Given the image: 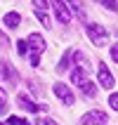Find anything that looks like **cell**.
Masks as SVG:
<instances>
[{
  "label": "cell",
  "mask_w": 118,
  "mask_h": 125,
  "mask_svg": "<svg viewBox=\"0 0 118 125\" xmlns=\"http://www.w3.org/2000/svg\"><path fill=\"white\" fill-rule=\"evenodd\" d=\"M35 17L40 19L43 26H50V17H47V12H45V10H35Z\"/></svg>",
  "instance_id": "12"
},
{
  "label": "cell",
  "mask_w": 118,
  "mask_h": 125,
  "mask_svg": "<svg viewBox=\"0 0 118 125\" xmlns=\"http://www.w3.org/2000/svg\"><path fill=\"white\" fill-rule=\"evenodd\" d=\"M95 2H102V0H95Z\"/></svg>",
  "instance_id": "24"
},
{
  "label": "cell",
  "mask_w": 118,
  "mask_h": 125,
  "mask_svg": "<svg viewBox=\"0 0 118 125\" xmlns=\"http://www.w3.org/2000/svg\"><path fill=\"white\" fill-rule=\"evenodd\" d=\"M7 109V94H5V90H0V113Z\"/></svg>",
  "instance_id": "16"
},
{
  "label": "cell",
  "mask_w": 118,
  "mask_h": 125,
  "mask_svg": "<svg viewBox=\"0 0 118 125\" xmlns=\"http://www.w3.org/2000/svg\"><path fill=\"white\" fill-rule=\"evenodd\" d=\"M109 106H111L113 111H118V92H116V94H111V97H109Z\"/></svg>",
  "instance_id": "17"
},
{
  "label": "cell",
  "mask_w": 118,
  "mask_h": 125,
  "mask_svg": "<svg viewBox=\"0 0 118 125\" xmlns=\"http://www.w3.org/2000/svg\"><path fill=\"white\" fill-rule=\"evenodd\" d=\"M87 35H90V40L95 42L97 47H102V45L109 42V33H106L104 26H99V24H87Z\"/></svg>",
  "instance_id": "1"
},
{
  "label": "cell",
  "mask_w": 118,
  "mask_h": 125,
  "mask_svg": "<svg viewBox=\"0 0 118 125\" xmlns=\"http://www.w3.org/2000/svg\"><path fill=\"white\" fill-rule=\"evenodd\" d=\"M31 66H40V52H31Z\"/></svg>",
  "instance_id": "18"
},
{
  "label": "cell",
  "mask_w": 118,
  "mask_h": 125,
  "mask_svg": "<svg viewBox=\"0 0 118 125\" xmlns=\"http://www.w3.org/2000/svg\"><path fill=\"white\" fill-rule=\"evenodd\" d=\"M111 59H113V62H118V45H113V47H111Z\"/></svg>",
  "instance_id": "21"
},
{
  "label": "cell",
  "mask_w": 118,
  "mask_h": 125,
  "mask_svg": "<svg viewBox=\"0 0 118 125\" xmlns=\"http://www.w3.org/2000/svg\"><path fill=\"white\" fill-rule=\"evenodd\" d=\"M69 64H71V52H66V54L62 57V62H59L57 69H59V71H66V69H69Z\"/></svg>",
  "instance_id": "13"
},
{
  "label": "cell",
  "mask_w": 118,
  "mask_h": 125,
  "mask_svg": "<svg viewBox=\"0 0 118 125\" xmlns=\"http://www.w3.org/2000/svg\"><path fill=\"white\" fill-rule=\"evenodd\" d=\"M40 125H59V123H54L52 118H45V120H40Z\"/></svg>",
  "instance_id": "23"
},
{
  "label": "cell",
  "mask_w": 118,
  "mask_h": 125,
  "mask_svg": "<svg viewBox=\"0 0 118 125\" xmlns=\"http://www.w3.org/2000/svg\"><path fill=\"white\" fill-rule=\"evenodd\" d=\"M17 52H19L21 57L28 54V42H26V40H19V42H17Z\"/></svg>",
  "instance_id": "15"
},
{
  "label": "cell",
  "mask_w": 118,
  "mask_h": 125,
  "mask_svg": "<svg viewBox=\"0 0 118 125\" xmlns=\"http://www.w3.org/2000/svg\"><path fill=\"white\" fill-rule=\"evenodd\" d=\"M71 80H73L76 85H80V83L85 80V71H83V69H76L73 73H71Z\"/></svg>",
  "instance_id": "10"
},
{
  "label": "cell",
  "mask_w": 118,
  "mask_h": 125,
  "mask_svg": "<svg viewBox=\"0 0 118 125\" xmlns=\"http://www.w3.org/2000/svg\"><path fill=\"white\" fill-rule=\"evenodd\" d=\"M7 123H10V125H31L28 120L19 118V116H10V118H7Z\"/></svg>",
  "instance_id": "14"
},
{
  "label": "cell",
  "mask_w": 118,
  "mask_h": 125,
  "mask_svg": "<svg viewBox=\"0 0 118 125\" xmlns=\"http://www.w3.org/2000/svg\"><path fill=\"white\" fill-rule=\"evenodd\" d=\"M19 21H21L19 12H7L5 14V26L7 28H17V26H19Z\"/></svg>",
  "instance_id": "8"
},
{
  "label": "cell",
  "mask_w": 118,
  "mask_h": 125,
  "mask_svg": "<svg viewBox=\"0 0 118 125\" xmlns=\"http://www.w3.org/2000/svg\"><path fill=\"white\" fill-rule=\"evenodd\" d=\"M71 2V7H73V12L78 14V17H85V10H83V2L80 0H69Z\"/></svg>",
  "instance_id": "11"
},
{
  "label": "cell",
  "mask_w": 118,
  "mask_h": 125,
  "mask_svg": "<svg viewBox=\"0 0 118 125\" xmlns=\"http://www.w3.org/2000/svg\"><path fill=\"white\" fill-rule=\"evenodd\" d=\"M97 76H99V83H102V87H106V90H111V87H113V76L109 73V69H106V66H104L102 62H99Z\"/></svg>",
  "instance_id": "5"
},
{
  "label": "cell",
  "mask_w": 118,
  "mask_h": 125,
  "mask_svg": "<svg viewBox=\"0 0 118 125\" xmlns=\"http://www.w3.org/2000/svg\"><path fill=\"white\" fill-rule=\"evenodd\" d=\"M17 104H19V109H26V111H31V113H38L40 109L45 111V106H40V104H33V102H31L28 97H24V94H19V97H17Z\"/></svg>",
  "instance_id": "6"
},
{
  "label": "cell",
  "mask_w": 118,
  "mask_h": 125,
  "mask_svg": "<svg viewBox=\"0 0 118 125\" xmlns=\"http://www.w3.org/2000/svg\"><path fill=\"white\" fill-rule=\"evenodd\" d=\"M54 94H57L59 99H62V102H64L66 106H71L73 102H76V97L71 94V90H69V87H66L64 83H54Z\"/></svg>",
  "instance_id": "4"
},
{
  "label": "cell",
  "mask_w": 118,
  "mask_h": 125,
  "mask_svg": "<svg viewBox=\"0 0 118 125\" xmlns=\"http://www.w3.org/2000/svg\"><path fill=\"white\" fill-rule=\"evenodd\" d=\"M33 5H35V10H45L47 7V0H33Z\"/></svg>",
  "instance_id": "19"
},
{
  "label": "cell",
  "mask_w": 118,
  "mask_h": 125,
  "mask_svg": "<svg viewBox=\"0 0 118 125\" xmlns=\"http://www.w3.org/2000/svg\"><path fill=\"white\" fill-rule=\"evenodd\" d=\"M104 2V7H109V10H118L116 7V0H102Z\"/></svg>",
  "instance_id": "20"
},
{
  "label": "cell",
  "mask_w": 118,
  "mask_h": 125,
  "mask_svg": "<svg viewBox=\"0 0 118 125\" xmlns=\"http://www.w3.org/2000/svg\"><path fill=\"white\" fill-rule=\"evenodd\" d=\"M116 7H118V0H116Z\"/></svg>",
  "instance_id": "25"
},
{
  "label": "cell",
  "mask_w": 118,
  "mask_h": 125,
  "mask_svg": "<svg viewBox=\"0 0 118 125\" xmlns=\"http://www.w3.org/2000/svg\"><path fill=\"white\" fill-rule=\"evenodd\" d=\"M26 42H28V50H33V52H43L45 50V38L40 33H31Z\"/></svg>",
  "instance_id": "7"
},
{
  "label": "cell",
  "mask_w": 118,
  "mask_h": 125,
  "mask_svg": "<svg viewBox=\"0 0 118 125\" xmlns=\"http://www.w3.org/2000/svg\"><path fill=\"white\" fill-rule=\"evenodd\" d=\"M80 87V92H83L85 97H95V92H97V85L95 83H90V80H83V83L78 85Z\"/></svg>",
  "instance_id": "9"
},
{
  "label": "cell",
  "mask_w": 118,
  "mask_h": 125,
  "mask_svg": "<svg viewBox=\"0 0 118 125\" xmlns=\"http://www.w3.org/2000/svg\"><path fill=\"white\" fill-rule=\"evenodd\" d=\"M52 7H54V14H57V19H59V24H69L71 21V10L66 7V2H62V0H52Z\"/></svg>",
  "instance_id": "3"
},
{
  "label": "cell",
  "mask_w": 118,
  "mask_h": 125,
  "mask_svg": "<svg viewBox=\"0 0 118 125\" xmlns=\"http://www.w3.org/2000/svg\"><path fill=\"white\" fill-rule=\"evenodd\" d=\"M106 113L104 111H87L80 118V125H106Z\"/></svg>",
  "instance_id": "2"
},
{
  "label": "cell",
  "mask_w": 118,
  "mask_h": 125,
  "mask_svg": "<svg viewBox=\"0 0 118 125\" xmlns=\"http://www.w3.org/2000/svg\"><path fill=\"white\" fill-rule=\"evenodd\" d=\"M0 47H7V35L0 31Z\"/></svg>",
  "instance_id": "22"
}]
</instances>
